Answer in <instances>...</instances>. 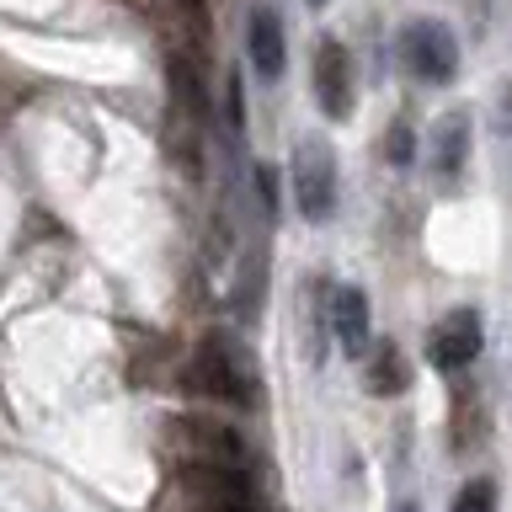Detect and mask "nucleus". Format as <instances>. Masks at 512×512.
<instances>
[{
    "instance_id": "10",
    "label": "nucleus",
    "mask_w": 512,
    "mask_h": 512,
    "mask_svg": "<svg viewBox=\"0 0 512 512\" xmlns=\"http://www.w3.org/2000/svg\"><path fill=\"white\" fill-rule=\"evenodd\" d=\"M448 512H496V480H486V475L464 480L459 496H454V507H448Z\"/></svg>"
},
{
    "instance_id": "12",
    "label": "nucleus",
    "mask_w": 512,
    "mask_h": 512,
    "mask_svg": "<svg viewBox=\"0 0 512 512\" xmlns=\"http://www.w3.org/2000/svg\"><path fill=\"white\" fill-rule=\"evenodd\" d=\"M182 6H187V11H203V6H208V0H182Z\"/></svg>"
},
{
    "instance_id": "4",
    "label": "nucleus",
    "mask_w": 512,
    "mask_h": 512,
    "mask_svg": "<svg viewBox=\"0 0 512 512\" xmlns=\"http://www.w3.org/2000/svg\"><path fill=\"white\" fill-rule=\"evenodd\" d=\"M187 384L203 395H219V400H235V406H246L251 400V374L240 368V358L230 352L224 336H203L198 342V358L187 368Z\"/></svg>"
},
{
    "instance_id": "7",
    "label": "nucleus",
    "mask_w": 512,
    "mask_h": 512,
    "mask_svg": "<svg viewBox=\"0 0 512 512\" xmlns=\"http://www.w3.org/2000/svg\"><path fill=\"white\" fill-rule=\"evenodd\" d=\"M427 160L443 182H459L464 160H470V112H443L427 128Z\"/></svg>"
},
{
    "instance_id": "11",
    "label": "nucleus",
    "mask_w": 512,
    "mask_h": 512,
    "mask_svg": "<svg viewBox=\"0 0 512 512\" xmlns=\"http://www.w3.org/2000/svg\"><path fill=\"white\" fill-rule=\"evenodd\" d=\"M384 160L390 166H411L416 160V128L400 118V123H390V139H384Z\"/></svg>"
},
{
    "instance_id": "14",
    "label": "nucleus",
    "mask_w": 512,
    "mask_h": 512,
    "mask_svg": "<svg viewBox=\"0 0 512 512\" xmlns=\"http://www.w3.org/2000/svg\"><path fill=\"white\" fill-rule=\"evenodd\" d=\"M304 6H326V0H304Z\"/></svg>"
},
{
    "instance_id": "2",
    "label": "nucleus",
    "mask_w": 512,
    "mask_h": 512,
    "mask_svg": "<svg viewBox=\"0 0 512 512\" xmlns=\"http://www.w3.org/2000/svg\"><path fill=\"white\" fill-rule=\"evenodd\" d=\"M288 182H294V203L299 214L310 224H326L331 208H336V160L320 139H304L294 150V171H288Z\"/></svg>"
},
{
    "instance_id": "8",
    "label": "nucleus",
    "mask_w": 512,
    "mask_h": 512,
    "mask_svg": "<svg viewBox=\"0 0 512 512\" xmlns=\"http://www.w3.org/2000/svg\"><path fill=\"white\" fill-rule=\"evenodd\" d=\"M331 336H336V347H342L347 358H363L368 352V294L363 288L342 283L331 294Z\"/></svg>"
},
{
    "instance_id": "3",
    "label": "nucleus",
    "mask_w": 512,
    "mask_h": 512,
    "mask_svg": "<svg viewBox=\"0 0 512 512\" xmlns=\"http://www.w3.org/2000/svg\"><path fill=\"white\" fill-rule=\"evenodd\" d=\"M480 342H486L480 310L459 304V310H448L438 326L427 331V363L438 368V374H459V368H470L480 358Z\"/></svg>"
},
{
    "instance_id": "5",
    "label": "nucleus",
    "mask_w": 512,
    "mask_h": 512,
    "mask_svg": "<svg viewBox=\"0 0 512 512\" xmlns=\"http://www.w3.org/2000/svg\"><path fill=\"white\" fill-rule=\"evenodd\" d=\"M315 102L336 123L352 112V54L342 38H320L315 48Z\"/></svg>"
},
{
    "instance_id": "13",
    "label": "nucleus",
    "mask_w": 512,
    "mask_h": 512,
    "mask_svg": "<svg viewBox=\"0 0 512 512\" xmlns=\"http://www.w3.org/2000/svg\"><path fill=\"white\" fill-rule=\"evenodd\" d=\"M395 512H422V507H416V502H400V507H395Z\"/></svg>"
},
{
    "instance_id": "9",
    "label": "nucleus",
    "mask_w": 512,
    "mask_h": 512,
    "mask_svg": "<svg viewBox=\"0 0 512 512\" xmlns=\"http://www.w3.org/2000/svg\"><path fill=\"white\" fill-rule=\"evenodd\" d=\"M406 384H411V363L400 358V347H384L368 363V395H400Z\"/></svg>"
},
{
    "instance_id": "1",
    "label": "nucleus",
    "mask_w": 512,
    "mask_h": 512,
    "mask_svg": "<svg viewBox=\"0 0 512 512\" xmlns=\"http://www.w3.org/2000/svg\"><path fill=\"white\" fill-rule=\"evenodd\" d=\"M400 64L427 80V86H448L459 75V43L438 16H416V22L400 27Z\"/></svg>"
},
{
    "instance_id": "6",
    "label": "nucleus",
    "mask_w": 512,
    "mask_h": 512,
    "mask_svg": "<svg viewBox=\"0 0 512 512\" xmlns=\"http://www.w3.org/2000/svg\"><path fill=\"white\" fill-rule=\"evenodd\" d=\"M246 64L256 70V80H278L288 64V43H283V22L272 6H256L246 16Z\"/></svg>"
}]
</instances>
